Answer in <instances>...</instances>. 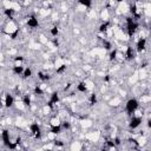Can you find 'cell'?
Wrapping results in <instances>:
<instances>
[{
    "label": "cell",
    "instance_id": "4",
    "mask_svg": "<svg viewBox=\"0 0 151 151\" xmlns=\"http://www.w3.org/2000/svg\"><path fill=\"white\" fill-rule=\"evenodd\" d=\"M37 78H38L41 83H46V81H48V80L52 78V76L50 74V72H48V71L39 70V71L37 72Z\"/></svg>",
    "mask_w": 151,
    "mask_h": 151
},
{
    "label": "cell",
    "instance_id": "3",
    "mask_svg": "<svg viewBox=\"0 0 151 151\" xmlns=\"http://www.w3.org/2000/svg\"><path fill=\"white\" fill-rule=\"evenodd\" d=\"M142 124H143V118H137V117H133V116H131L129 122H127V126L132 131L139 129L142 126Z\"/></svg>",
    "mask_w": 151,
    "mask_h": 151
},
{
    "label": "cell",
    "instance_id": "10",
    "mask_svg": "<svg viewBox=\"0 0 151 151\" xmlns=\"http://www.w3.org/2000/svg\"><path fill=\"white\" fill-rule=\"evenodd\" d=\"M24 70H25L24 66H15V67H12V71H13V74H14V76H22Z\"/></svg>",
    "mask_w": 151,
    "mask_h": 151
},
{
    "label": "cell",
    "instance_id": "8",
    "mask_svg": "<svg viewBox=\"0 0 151 151\" xmlns=\"http://www.w3.org/2000/svg\"><path fill=\"white\" fill-rule=\"evenodd\" d=\"M33 76V71H32V67L31 66H25V70L22 72V78L24 79H31Z\"/></svg>",
    "mask_w": 151,
    "mask_h": 151
},
{
    "label": "cell",
    "instance_id": "9",
    "mask_svg": "<svg viewBox=\"0 0 151 151\" xmlns=\"http://www.w3.org/2000/svg\"><path fill=\"white\" fill-rule=\"evenodd\" d=\"M48 40H50V39H48L44 33H40L39 37H38V42H39L41 46H46V44L48 42Z\"/></svg>",
    "mask_w": 151,
    "mask_h": 151
},
{
    "label": "cell",
    "instance_id": "6",
    "mask_svg": "<svg viewBox=\"0 0 151 151\" xmlns=\"http://www.w3.org/2000/svg\"><path fill=\"white\" fill-rule=\"evenodd\" d=\"M25 64H26V59L24 58V55H15L12 58V67H15V66H24L25 67Z\"/></svg>",
    "mask_w": 151,
    "mask_h": 151
},
{
    "label": "cell",
    "instance_id": "7",
    "mask_svg": "<svg viewBox=\"0 0 151 151\" xmlns=\"http://www.w3.org/2000/svg\"><path fill=\"white\" fill-rule=\"evenodd\" d=\"M122 103H123V101H122V98H120L119 96H112L111 99L107 101V104H109L111 107H114V109H116V107H119V106L122 105Z\"/></svg>",
    "mask_w": 151,
    "mask_h": 151
},
{
    "label": "cell",
    "instance_id": "5",
    "mask_svg": "<svg viewBox=\"0 0 151 151\" xmlns=\"http://www.w3.org/2000/svg\"><path fill=\"white\" fill-rule=\"evenodd\" d=\"M48 125L50 127H59L61 125V119L58 117V114H52L48 118Z\"/></svg>",
    "mask_w": 151,
    "mask_h": 151
},
{
    "label": "cell",
    "instance_id": "12",
    "mask_svg": "<svg viewBox=\"0 0 151 151\" xmlns=\"http://www.w3.org/2000/svg\"><path fill=\"white\" fill-rule=\"evenodd\" d=\"M5 60V55H4V53H0V61H4Z\"/></svg>",
    "mask_w": 151,
    "mask_h": 151
},
{
    "label": "cell",
    "instance_id": "11",
    "mask_svg": "<svg viewBox=\"0 0 151 151\" xmlns=\"http://www.w3.org/2000/svg\"><path fill=\"white\" fill-rule=\"evenodd\" d=\"M73 34H77V35H79V34H80V31H79L78 28H76V27H74V28H73Z\"/></svg>",
    "mask_w": 151,
    "mask_h": 151
},
{
    "label": "cell",
    "instance_id": "1",
    "mask_svg": "<svg viewBox=\"0 0 151 151\" xmlns=\"http://www.w3.org/2000/svg\"><path fill=\"white\" fill-rule=\"evenodd\" d=\"M139 107V103H138V99L136 98V97H131V98H129L127 100H126V103H125V107H124V111H125V113L126 114H129V116H131L137 109Z\"/></svg>",
    "mask_w": 151,
    "mask_h": 151
},
{
    "label": "cell",
    "instance_id": "2",
    "mask_svg": "<svg viewBox=\"0 0 151 151\" xmlns=\"http://www.w3.org/2000/svg\"><path fill=\"white\" fill-rule=\"evenodd\" d=\"M25 21H26V27L29 28V29H35L39 27V19L37 18V15H34L33 13H29L26 18H25Z\"/></svg>",
    "mask_w": 151,
    "mask_h": 151
}]
</instances>
